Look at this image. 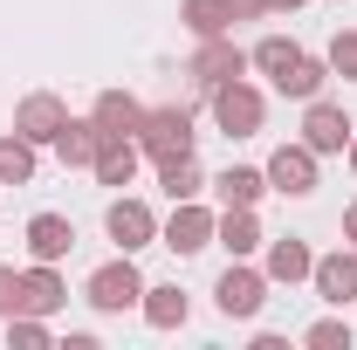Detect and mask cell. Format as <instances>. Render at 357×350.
<instances>
[{
  "label": "cell",
  "mask_w": 357,
  "mask_h": 350,
  "mask_svg": "<svg viewBox=\"0 0 357 350\" xmlns=\"http://www.w3.org/2000/svg\"><path fill=\"white\" fill-rule=\"evenodd\" d=\"M241 69H248V48H234L227 35H213V42H199V55L185 62V76H192V89H213L220 83H241Z\"/></svg>",
  "instance_id": "3"
},
{
  "label": "cell",
  "mask_w": 357,
  "mask_h": 350,
  "mask_svg": "<svg viewBox=\"0 0 357 350\" xmlns=\"http://www.w3.org/2000/svg\"><path fill=\"white\" fill-rule=\"evenodd\" d=\"M96 144H103L96 117H69V124L55 131V151H62V165H89V158H96Z\"/></svg>",
  "instance_id": "19"
},
{
  "label": "cell",
  "mask_w": 357,
  "mask_h": 350,
  "mask_svg": "<svg viewBox=\"0 0 357 350\" xmlns=\"http://www.w3.org/2000/svg\"><path fill=\"white\" fill-rule=\"evenodd\" d=\"M234 14H241V21H255V14H268V0H234Z\"/></svg>",
  "instance_id": "30"
},
{
  "label": "cell",
  "mask_w": 357,
  "mask_h": 350,
  "mask_svg": "<svg viewBox=\"0 0 357 350\" xmlns=\"http://www.w3.org/2000/svg\"><path fill=\"white\" fill-rule=\"evenodd\" d=\"M103 227H110V241H117L124 254H137V248H151V241H158V220H151L144 199H110Z\"/></svg>",
  "instance_id": "9"
},
{
  "label": "cell",
  "mask_w": 357,
  "mask_h": 350,
  "mask_svg": "<svg viewBox=\"0 0 357 350\" xmlns=\"http://www.w3.org/2000/svg\"><path fill=\"white\" fill-rule=\"evenodd\" d=\"M0 316H21V275L0 268Z\"/></svg>",
  "instance_id": "29"
},
{
  "label": "cell",
  "mask_w": 357,
  "mask_h": 350,
  "mask_svg": "<svg viewBox=\"0 0 357 350\" xmlns=\"http://www.w3.org/2000/svg\"><path fill=\"white\" fill-rule=\"evenodd\" d=\"M89 117H96V131H103V137H137V124H144V103H137V96H124V89H103Z\"/></svg>",
  "instance_id": "14"
},
{
  "label": "cell",
  "mask_w": 357,
  "mask_h": 350,
  "mask_svg": "<svg viewBox=\"0 0 357 350\" xmlns=\"http://www.w3.org/2000/svg\"><path fill=\"white\" fill-rule=\"evenodd\" d=\"M137 158H144L137 137H103L96 158H89V172L103 178V185H131V178H137Z\"/></svg>",
  "instance_id": "15"
},
{
  "label": "cell",
  "mask_w": 357,
  "mask_h": 350,
  "mask_svg": "<svg viewBox=\"0 0 357 350\" xmlns=\"http://www.w3.org/2000/svg\"><path fill=\"white\" fill-rule=\"evenodd\" d=\"M144 323H151V330H178V323H185V296H178V289H144Z\"/></svg>",
  "instance_id": "23"
},
{
  "label": "cell",
  "mask_w": 357,
  "mask_h": 350,
  "mask_svg": "<svg viewBox=\"0 0 357 350\" xmlns=\"http://www.w3.org/2000/svg\"><path fill=\"white\" fill-rule=\"evenodd\" d=\"M310 344L316 350H351V323L344 316H323V323H310Z\"/></svg>",
  "instance_id": "27"
},
{
  "label": "cell",
  "mask_w": 357,
  "mask_h": 350,
  "mask_svg": "<svg viewBox=\"0 0 357 350\" xmlns=\"http://www.w3.org/2000/svg\"><path fill=\"white\" fill-rule=\"evenodd\" d=\"M213 241H220L234 261H248V254L261 248V220H255V206H227V213L213 220Z\"/></svg>",
  "instance_id": "13"
},
{
  "label": "cell",
  "mask_w": 357,
  "mask_h": 350,
  "mask_svg": "<svg viewBox=\"0 0 357 350\" xmlns=\"http://www.w3.org/2000/svg\"><path fill=\"white\" fill-rule=\"evenodd\" d=\"M213 241V213L206 206H192V199H172V220H165V248L172 254H199Z\"/></svg>",
  "instance_id": "11"
},
{
  "label": "cell",
  "mask_w": 357,
  "mask_h": 350,
  "mask_svg": "<svg viewBox=\"0 0 357 350\" xmlns=\"http://www.w3.org/2000/svg\"><path fill=\"white\" fill-rule=\"evenodd\" d=\"M89 309H103V316H117V309H137L144 303V275L131 268V254H117V261H103L96 275H89Z\"/></svg>",
  "instance_id": "2"
},
{
  "label": "cell",
  "mask_w": 357,
  "mask_h": 350,
  "mask_svg": "<svg viewBox=\"0 0 357 350\" xmlns=\"http://www.w3.org/2000/svg\"><path fill=\"white\" fill-rule=\"evenodd\" d=\"M351 172H357V131H351Z\"/></svg>",
  "instance_id": "33"
},
{
  "label": "cell",
  "mask_w": 357,
  "mask_h": 350,
  "mask_svg": "<svg viewBox=\"0 0 357 350\" xmlns=\"http://www.w3.org/2000/svg\"><path fill=\"white\" fill-rule=\"evenodd\" d=\"M35 178V144L14 131V137H0V185H28Z\"/></svg>",
  "instance_id": "22"
},
{
  "label": "cell",
  "mask_w": 357,
  "mask_h": 350,
  "mask_svg": "<svg viewBox=\"0 0 357 350\" xmlns=\"http://www.w3.org/2000/svg\"><path fill=\"white\" fill-rule=\"evenodd\" d=\"M7 344H21V350H42V344H48L42 316H7Z\"/></svg>",
  "instance_id": "28"
},
{
  "label": "cell",
  "mask_w": 357,
  "mask_h": 350,
  "mask_svg": "<svg viewBox=\"0 0 357 350\" xmlns=\"http://www.w3.org/2000/svg\"><path fill=\"white\" fill-rule=\"evenodd\" d=\"M310 268H316V254L303 248V241H275L268 248V282H282V289H296V282H310Z\"/></svg>",
  "instance_id": "17"
},
{
  "label": "cell",
  "mask_w": 357,
  "mask_h": 350,
  "mask_svg": "<svg viewBox=\"0 0 357 350\" xmlns=\"http://www.w3.org/2000/svg\"><path fill=\"white\" fill-rule=\"evenodd\" d=\"M178 21H185L199 42H213V35H227V28L241 21V14H234V0H185V7H178Z\"/></svg>",
  "instance_id": "18"
},
{
  "label": "cell",
  "mask_w": 357,
  "mask_h": 350,
  "mask_svg": "<svg viewBox=\"0 0 357 350\" xmlns=\"http://www.w3.org/2000/svg\"><path fill=\"white\" fill-rule=\"evenodd\" d=\"M351 110L344 103H323V96H310V110H303V144L310 151H351Z\"/></svg>",
  "instance_id": "6"
},
{
  "label": "cell",
  "mask_w": 357,
  "mask_h": 350,
  "mask_svg": "<svg viewBox=\"0 0 357 350\" xmlns=\"http://www.w3.org/2000/svg\"><path fill=\"white\" fill-rule=\"evenodd\" d=\"M158 185H165V199H199L206 192V178L192 158H172V165H158Z\"/></svg>",
  "instance_id": "25"
},
{
  "label": "cell",
  "mask_w": 357,
  "mask_h": 350,
  "mask_svg": "<svg viewBox=\"0 0 357 350\" xmlns=\"http://www.w3.org/2000/svg\"><path fill=\"white\" fill-rule=\"evenodd\" d=\"M268 185L289 192V199H310L316 192V151L310 144H282V151L268 158Z\"/></svg>",
  "instance_id": "8"
},
{
  "label": "cell",
  "mask_w": 357,
  "mask_h": 350,
  "mask_svg": "<svg viewBox=\"0 0 357 350\" xmlns=\"http://www.w3.org/2000/svg\"><path fill=\"white\" fill-rule=\"evenodd\" d=\"M62 124H69V103H62L55 89H28V96L14 103V131L28 137V144H55Z\"/></svg>",
  "instance_id": "5"
},
{
  "label": "cell",
  "mask_w": 357,
  "mask_h": 350,
  "mask_svg": "<svg viewBox=\"0 0 357 350\" xmlns=\"http://www.w3.org/2000/svg\"><path fill=\"white\" fill-rule=\"evenodd\" d=\"M69 248H76V227L62 213H35L28 220V254H35V261H62Z\"/></svg>",
  "instance_id": "16"
},
{
  "label": "cell",
  "mask_w": 357,
  "mask_h": 350,
  "mask_svg": "<svg viewBox=\"0 0 357 350\" xmlns=\"http://www.w3.org/2000/svg\"><path fill=\"white\" fill-rule=\"evenodd\" d=\"M310 282H316V296L323 303H357V248H337V254H316L310 268Z\"/></svg>",
  "instance_id": "10"
},
{
  "label": "cell",
  "mask_w": 357,
  "mask_h": 350,
  "mask_svg": "<svg viewBox=\"0 0 357 350\" xmlns=\"http://www.w3.org/2000/svg\"><path fill=\"white\" fill-rule=\"evenodd\" d=\"M323 62H330V76H351V83H357V28H337Z\"/></svg>",
  "instance_id": "26"
},
{
  "label": "cell",
  "mask_w": 357,
  "mask_h": 350,
  "mask_svg": "<svg viewBox=\"0 0 357 350\" xmlns=\"http://www.w3.org/2000/svg\"><path fill=\"white\" fill-rule=\"evenodd\" d=\"M344 241H351V248H357V199H351V206H344Z\"/></svg>",
  "instance_id": "31"
},
{
  "label": "cell",
  "mask_w": 357,
  "mask_h": 350,
  "mask_svg": "<svg viewBox=\"0 0 357 350\" xmlns=\"http://www.w3.org/2000/svg\"><path fill=\"white\" fill-rule=\"evenodd\" d=\"M213 185H220V199H227V206H261L268 172H255V165H227V172L213 178Z\"/></svg>",
  "instance_id": "20"
},
{
  "label": "cell",
  "mask_w": 357,
  "mask_h": 350,
  "mask_svg": "<svg viewBox=\"0 0 357 350\" xmlns=\"http://www.w3.org/2000/svg\"><path fill=\"white\" fill-rule=\"evenodd\" d=\"M62 303H69V289H62L55 261H35L28 275H21V316H55Z\"/></svg>",
  "instance_id": "12"
},
{
  "label": "cell",
  "mask_w": 357,
  "mask_h": 350,
  "mask_svg": "<svg viewBox=\"0 0 357 350\" xmlns=\"http://www.w3.org/2000/svg\"><path fill=\"white\" fill-rule=\"evenodd\" d=\"M323 83H330V62H316V55H303L289 76H275V89H282V96H296V103L323 96Z\"/></svg>",
  "instance_id": "21"
},
{
  "label": "cell",
  "mask_w": 357,
  "mask_h": 350,
  "mask_svg": "<svg viewBox=\"0 0 357 350\" xmlns=\"http://www.w3.org/2000/svg\"><path fill=\"white\" fill-rule=\"evenodd\" d=\"M137 151H144V158H158V165L192 158V110H185V103L144 110V124H137Z\"/></svg>",
  "instance_id": "1"
},
{
  "label": "cell",
  "mask_w": 357,
  "mask_h": 350,
  "mask_svg": "<svg viewBox=\"0 0 357 350\" xmlns=\"http://www.w3.org/2000/svg\"><path fill=\"white\" fill-rule=\"evenodd\" d=\"M248 62H255V69H261L268 83H275V76H289V69H296V62H303V48H296V42H282V35H268V42L255 48V55H248Z\"/></svg>",
  "instance_id": "24"
},
{
  "label": "cell",
  "mask_w": 357,
  "mask_h": 350,
  "mask_svg": "<svg viewBox=\"0 0 357 350\" xmlns=\"http://www.w3.org/2000/svg\"><path fill=\"white\" fill-rule=\"evenodd\" d=\"M268 7H282V14H289V7H303V0H268Z\"/></svg>",
  "instance_id": "32"
},
{
  "label": "cell",
  "mask_w": 357,
  "mask_h": 350,
  "mask_svg": "<svg viewBox=\"0 0 357 350\" xmlns=\"http://www.w3.org/2000/svg\"><path fill=\"white\" fill-rule=\"evenodd\" d=\"M213 303H220V316H261L268 303V275H255L248 261H234L220 275V289H213Z\"/></svg>",
  "instance_id": "7"
},
{
  "label": "cell",
  "mask_w": 357,
  "mask_h": 350,
  "mask_svg": "<svg viewBox=\"0 0 357 350\" xmlns=\"http://www.w3.org/2000/svg\"><path fill=\"white\" fill-rule=\"evenodd\" d=\"M261 117H268L261 89H248V83H220V89H213V124H220L227 137H255Z\"/></svg>",
  "instance_id": "4"
}]
</instances>
